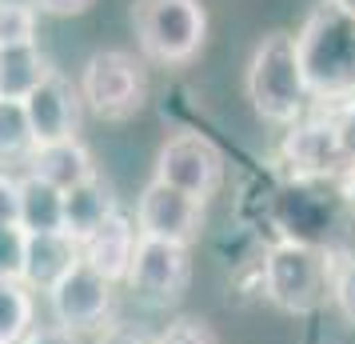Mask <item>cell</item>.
<instances>
[{
    "mask_svg": "<svg viewBox=\"0 0 355 344\" xmlns=\"http://www.w3.org/2000/svg\"><path fill=\"white\" fill-rule=\"evenodd\" d=\"M20 181V216L17 224L28 236L36 232H64V193L52 188L49 181H40L33 172L17 177Z\"/></svg>",
    "mask_w": 355,
    "mask_h": 344,
    "instance_id": "2e32d148",
    "label": "cell"
},
{
    "mask_svg": "<svg viewBox=\"0 0 355 344\" xmlns=\"http://www.w3.org/2000/svg\"><path fill=\"white\" fill-rule=\"evenodd\" d=\"M331 256L320 245H307V240H275L263 252L259 264V284L263 296L272 300L279 312L291 316H311L323 300L331 296Z\"/></svg>",
    "mask_w": 355,
    "mask_h": 344,
    "instance_id": "3957f363",
    "label": "cell"
},
{
    "mask_svg": "<svg viewBox=\"0 0 355 344\" xmlns=\"http://www.w3.org/2000/svg\"><path fill=\"white\" fill-rule=\"evenodd\" d=\"M92 344H156V336H148L144 328L136 325H104Z\"/></svg>",
    "mask_w": 355,
    "mask_h": 344,
    "instance_id": "cb8c5ba5",
    "label": "cell"
},
{
    "mask_svg": "<svg viewBox=\"0 0 355 344\" xmlns=\"http://www.w3.org/2000/svg\"><path fill=\"white\" fill-rule=\"evenodd\" d=\"M24 240H28V232L20 224L0 229V280H20V272H24Z\"/></svg>",
    "mask_w": 355,
    "mask_h": 344,
    "instance_id": "44dd1931",
    "label": "cell"
},
{
    "mask_svg": "<svg viewBox=\"0 0 355 344\" xmlns=\"http://www.w3.org/2000/svg\"><path fill=\"white\" fill-rule=\"evenodd\" d=\"M204 229V204L184 197L180 188H168L160 181H148L140 200H136V232L144 240H164V245L192 248Z\"/></svg>",
    "mask_w": 355,
    "mask_h": 344,
    "instance_id": "ba28073f",
    "label": "cell"
},
{
    "mask_svg": "<svg viewBox=\"0 0 355 344\" xmlns=\"http://www.w3.org/2000/svg\"><path fill=\"white\" fill-rule=\"evenodd\" d=\"M243 92L252 100L259 120L268 124H295L304 120L311 108V88H307L304 65L295 52V36L291 33H268L256 44L252 60H248V76H243Z\"/></svg>",
    "mask_w": 355,
    "mask_h": 344,
    "instance_id": "7a4b0ae2",
    "label": "cell"
},
{
    "mask_svg": "<svg viewBox=\"0 0 355 344\" xmlns=\"http://www.w3.org/2000/svg\"><path fill=\"white\" fill-rule=\"evenodd\" d=\"M17 216H20V181L0 172V229L17 224Z\"/></svg>",
    "mask_w": 355,
    "mask_h": 344,
    "instance_id": "d4e9b609",
    "label": "cell"
},
{
    "mask_svg": "<svg viewBox=\"0 0 355 344\" xmlns=\"http://www.w3.org/2000/svg\"><path fill=\"white\" fill-rule=\"evenodd\" d=\"M20 344H76V336L72 332H64V328H56V325H44V328H28L24 332V341Z\"/></svg>",
    "mask_w": 355,
    "mask_h": 344,
    "instance_id": "484cf974",
    "label": "cell"
},
{
    "mask_svg": "<svg viewBox=\"0 0 355 344\" xmlns=\"http://www.w3.org/2000/svg\"><path fill=\"white\" fill-rule=\"evenodd\" d=\"M152 181L180 188L184 197L208 204L224 184V152L204 132H176L156 152V177Z\"/></svg>",
    "mask_w": 355,
    "mask_h": 344,
    "instance_id": "8992f818",
    "label": "cell"
},
{
    "mask_svg": "<svg viewBox=\"0 0 355 344\" xmlns=\"http://www.w3.org/2000/svg\"><path fill=\"white\" fill-rule=\"evenodd\" d=\"M36 13L33 4L20 0H0V49L8 44H33L36 40Z\"/></svg>",
    "mask_w": 355,
    "mask_h": 344,
    "instance_id": "ffe728a7",
    "label": "cell"
},
{
    "mask_svg": "<svg viewBox=\"0 0 355 344\" xmlns=\"http://www.w3.org/2000/svg\"><path fill=\"white\" fill-rule=\"evenodd\" d=\"M156 344H220V341H216V332H211L204 320H196V316H176V320L156 336Z\"/></svg>",
    "mask_w": 355,
    "mask_h": 344,
    "instance_id": "603a6c76",
    "label": "cell"
},
{
    "mask_svg": "<svg viewBox=\"0 0 355 344\" xmlns=\"http://www.w3.org/2000/svg\"><path fill=\"white\" fill-rule=\"evenodd\" d=\"M132 28L140 56L152 65H188L208 40V8L204 0H136Z\"/></svg>",
    "mask_w": 355,
    "mask_h": 344,
    "instance_id": "277c9868",
    "label": "cell"
},
{
    "mask_svg": "<svg viewBox=\"0 0 355 344\" xmlns=\"http://www.w3.org/2000/svg\"><path fill=\"white\" fill-rule=\"evenodd\" d=\"M327 4H336L343 17H352V20H355V0H327Z\"/></svg>",
    "mask_w": 355,
    "mask_h": 344,
    "instance_id": "83f0119b",
    "label": "cell"
},
{
    "mask_svg": "<svg viewBox=\"0 0 355 344\" xmlns=\"http://www.w3.org/2000/svg\"><path fill=\"white\" fill-rule=\"evenodd\" d=\"M76 261H80V245L72 236H64V232H36V236L24 240V272H20V280L33 293L36 288L44 293L52 280H60Z\"/></svg>",
    "mask_w": 355,
    "mask_h": 344,
    "instance_id": "4fadbf2b",
    "label": "cell"
},
{
    "mask_svg": "<svg viewBox=\"0 0 355 344\" xmlns=\"http://www.w3.org/2000/svg\"><path fill=\"white\" fill-rule=\"evenodd\" d=\"M295 52L304 65L311 100L355 97V20L336 4H315L295 33Z\"/></svg>",
    "mask_w": 355,
    "mask_h": 344,
    "instance_id": "6da1fadb",
    "label": "cell"
},
{
    "mask_svg": "<svg viewBox=\"0 0 355 344\" xmlns=\"http://www.w3.org/2000/svg\"><path fill=\"white\" fill-rule=\"evenodd\" d=\"M49 72L52 68L36 40L33 44H8V49H0V97L24 100Z\"/></svg>",
    "mask_w": 355,
    "mask_h": 344,
    "instance_id": "e0dca14e",
    "label": "cell"
},
{
    "mask_svg": "<svg viewBox=\"0 0 355 344\" xmlns=\"http://www.w3.org/2000/svg\"><path fill=\"white\" fill-rule=\"evenodd\" d=\"M188 280H192V252L188 248L164 245V240H144V236L136 240L124 284L144 304H172V300H180Z\"/></svg>",
    "mask_w": 355,
    "mask_h": 344,
    "instance_id": "9c48e42d",
    "label": "cell"
},
{
    "mask_svg": "<svg viewBox=\"0 0 355 344\" xmlns=\"http://www.w3.org/2000/svg\"><path fill=\"white\" fill-rule=\"evenodd\" d=\"M36 300L24 280H0V344H20L33 328Z\"/></svg>",
    "mask_w": 355,
    "mask_h": 344,
    "instance_id": "ac0fdd59",
    "label": "cell"
},
{
    "mask_svg": "<svg viewBox=\"0 0 355 344\" xmlns=\"http://www.w3.org/2000/svg\"><path fill=\"white\" fill-rule=\"evenodd\" d=\"M88 4H92V0H33L36 13H49V17H76Z\"/></svg>",
    "mask_w": 355,
    "mask_h": 344,
    "instance_id": "4316f807",
    "label": "cell"
},
{
    "mask_svg": "<svg viewBox=\"0 0 355 344\" xmlns=\"http://www.w3.org/2000/svg\"><path fill=\"white\" fill-rule=\"evenodd\" d=\"M24 104V116H28V129H33V145H56V140H72L76 129H80V92L76 84L60 76L52 68L44 81L36 84L28 97L20 100Z\"/></svg>",
    "mask_w": 355,
    "mask_h": 344,
    "instance_id": "8fae6325",
    "label": "cell"
},
{
    "mask_svg": "<svg viewBox=\"0 0 355 344\" xmlns=\"http://www.w3.org/2000/svg\"><path fill=\"white\" fill-rule=\"evenodd\" d=\"M331 304L339 309L343 320L355 325V256H347L343 264L331 268Z\"/></svg>",
    "mask_w": 355,
    "mask_h": 344,
    "instance_id": "7402d4cb",
    "label": "cell"
},
{
    "mask_svg": "<svg viewBox=\"0 0 355 344\" xmlns=\"http://www.w3.org/2000/svg\"><path fill=\"white\" fill-rule=\"evenodd\" d=\"M136 240H140V232H136V220L116 208L104 224H100L92 236H84L80 240V261L88 268H96L104 280H120L128 277V264H132V252H136Z\"/></svg>",
    "mask_w": 355,
    "mask_h": 344,
    "instance_id": "7c38bea8",
    "label": "cell"
},
{
    "mask_svg": "<svg viewBox=\"0 0 355 344\" xmlns=\"http://www.w3.org/2000/svg\"><path fill=\"white\" fill-rule=\"evenodd\" d=\"M80 104L100 120H128L144 108L148 100V72L144 60L124 49L92 52L80 68Z\"/></svg>",
    "mask_w": 355,
    "mask_h": 344,
    "instance_id": "5b68a950",
    "label": "cell"
},
{
    "mask_svg": "<svg viewBox=\"0 0 355 344\" xmlns=\"http://www.w3.org/2000/svg\"><path fill=\"white\" fill-rule=\"evenodd\" d=\"M284 164L291 168L295 181H307V184L352 177V168L343 161V148H339V140H336V129H331V120L323 113L288 124V136H284Z\"/></svg>",
    "mask_w": 355,
    "mask_h": 344,
    "instance_id": "30bf717a",
    "label": "cell"
},
{
    "mask_svg": "<svg viewBox=\"0 0 355 344\" xmlns=\"http://www.w3.org/2000/svg\"><path fill=\"white\" fill-rule=\"evenodd\" d=\"M33 129L20 100H4L0 97V168L8 164H28L33 156Z\"/></svg>",
    "mask_w": 355,
    "mask_h": 344,
    "instance_id": "d6986e66",
    "label": "cell"
},
{
    "mask_svg": "<svg viewBox=\"0 0 355 344\" xmlns=\"http://www.w3.org/2000/svg\"><path fill=\"white\" fill-rule=\"evenodd\" d=\"M49 312L56 328L64 332H100L112 316L116 304V284L104 280L96 268H88L84 261H76L60 280H52L49 288Z\"/></svg>",
    "mask_w": 355,
    "mask_h": 344,
    "instance_id": "52a82bcc",
    "label": "cell"
},
{
    "mask_svg": "<svg viewBox=\"0 0 355 344\" xmlns=\"http://www.w3.org/2000/svg\"><path fill=\"white\" fill-rule=\"evenodd\" d=\"M28 172L40 177V181H49L52 188H76L84 184L88 177H96V164H92V152L72 136V140H56V145H40L33 148V156H28Z\"/></svg>",
    "mask_w": 355,
    "mask_h": 344,
    "instance_id": "5bb4252c",
    "label": "cell"
},
{
    "mask_svg": "<svg viewBox=\"0 0 355 344\" xmlns=\"http://www.w3.org/2000/svg\"><path fill=\"white\" fill-rule=\"evenodd\" d=\"M112 213H116L112 188L100 181V177H88L84 184H76V188L64 193V236H72L80 245L84 236H92Z\"/></svg>",
    "mask_w": 355,
    "mask_h": 344,
    "instance_id": "9a60e30c",
    "label": "cell"
}]
</instances>
